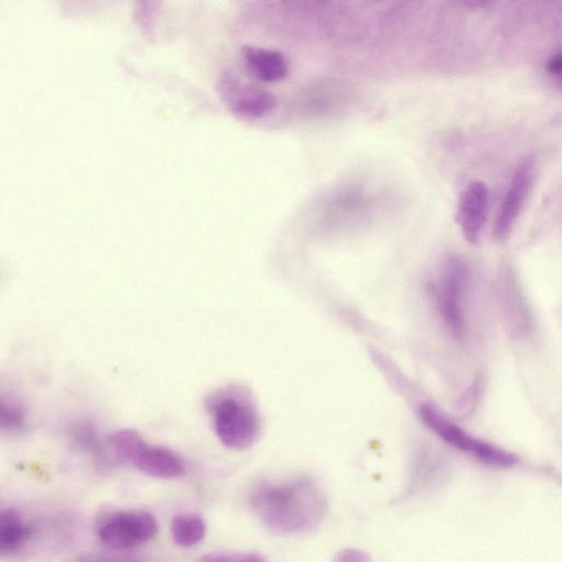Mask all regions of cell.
I'll use <instances>...</instances> for the list:
<instances>
[{"label": "cell", "instance_id": "obj_1", "mask_svg": "<svg viewBox=\"0 0 562 562\" xmlns=\"http://www.w3.org/2000/svg\"><path fill=\"white\" fill-rule=\"evenodd\" d=\"M249 505L259 521L278 535H300L316 528L328 512V499L308 475L266 479L252 486Z\"/></svg>", "mask_w": 562, "mask_h": 562}, {"label": "cell", "instance_id": "obj_8", "mask_svg": "<svg viewBox=\"0 0 562 562\" xmlns=\"http://www.w3.org/2000/svg\"><path fill=\"white\" fill-rule=\"evenodd\" d=\"M533 167V161L526 159L514 173L495 218L496 239H504L515 225L532 186Z\"/></svg>", "mask_w": 562, "mask_h": 562}, {"label": "cell", "instance_id": "obj_17", "mask_svg": "<svg viewBox=\"0 0 562 562\" xmlns=\"http://www.w3.org/2000/svg\"><path fill=\"white\" fill-rule=\"evenodd\" d=\"M80 562H135L132 559H126L117 555L106 554H92L86 555Z\"/></svg>", "mask_w": 562, "mask_h": 562}, {"label": "cell", "instance_id": "obj_5", "mask_svg": "<svg viewBox=\"0 0 562 562\" xmlns=\"http://www.w3.org/2000/svg\"><path fill=\"white\" fill-rule=\"evenodd\" d=\"M418 414L424 425L445 442L484 464L496 468H510L518 462L516 454L472 436L432 404H420Z\"/></svg>", "mask_w": 562, "mask_h": 562}, {"label": "cell", "instance_id": "obj_12", "mask_svg": "<svg viewBox=\"0 0 562 562\" xmlns=\"http://www.w3.org/2000/svg\"><path fill=\"white\" fill-rule=\"evenodd\" d=\"M170 532L175 543L190 548L203 540L206 533V524L198 514L180 513L173 516Z\"/></svg>", "mask_w": 562, "mask_h": 562}, {"label": "cell", "instance_id": "obj_3", "mask_svg": "<svg viewBox=\"0 0 562 562\" xmlns=\"http://www.w3.org/2000/svg\"><path fill=\"white\" fill-rule=\"evenodd\" d=\"M109 442L117 457L147 475L169 480L180 477L187 471L180 454L168 447L147 442L134 429L114 431Z\"/></svg>", "mask_w": 562, "mask_h": 562}, {"label": "cell", "instance_id": "obj_10", "mask_svg": "<svg viewBox=\"0 0 562 562\" xmlns=\"http://www.w3.org/2000/svg\"><path fill=\"white\" fill-rule=\"evenodd\" d=\"M241 57L248 71L260 81L276 82L289 75V60L279 50L246 45Z\"/></svg>", "mask_w": 562, "mask_h": 562}, {"label": "cell", "instance_id": "obj_2", "mask_svg": "<svg viewBox=\"0 0 562 562\" xmlns=\"http://www.w3.org/2000/svg\"><path fill=\"white\" fill-rule=\"evenodd\" d=\"M213 430L223 446L233 450L250 448L261 432V419L251 391L229 383L211 392L204 401Z\"/></svg>", "mask_w": 562, "mask_h": 562}, {"label": "cell", "instance_id": "obj_13", "mask_svg": "<svg viewBox=\"0 0 562 562\" xmlns=\"http://www.w3.org/2000/svg\"><path fill=\"white\" fill-rule=\"evenodd\" d=\"M25 412L23 406L9 396L0 402V426L8 431H16L24 425Z\"/></svg>", "mask_w": 562, "mask_h": 562}, {"label": "cell", "instance_id": "obj_14", "mask_svg": "<svg viewBox=\"0 0 562 562\" xmlns=\"http://www.w3.org/2000/svg\"><path fill=\"white\" fill-rule=\"evenodd\" d=\"M199 562H268L259 554L251 552H210L202 555Z\"/></svg>", "mask_w": 562, "mask_h": 562}, {"label": "cell", "instance_id": "obj_16", "mask_svg": "<svg viewBox=\"0 0 562 562\" xmlns=\"http://www.w3.org/2000/svg\"><path fill=\"white\" fill-rule=\"evenodd\" d=\"M546 68L551 77L562 83V52L551 56L547 61Z\"/></svg>", "mask_w": 562, "mask_h": 562}, {"label": "cell", "instance_id": "obj_7", "mask_svg": "<svg viewBox=\"0 0 562 562\" xmlns=\"http://www.w3.org/2000/svg\"><path fill=\"white\" fill-rule=\"evenodd\" d=\"M218 91L227 108L243 119H260L277 106L276 97L257 86L225 71L218 78Z\"/></svg>", "mask_w": 562, "mask_h": 562}, {"label": "cell", "instance_id": "obj_4", "mask_svg": "<svg viewBox=\"0 0 562 562\" xmlns=\"http://www.w3.org/2000/svg\"><path fill=\"white\" fill-rule=\"evenodd\" d=\"M469 268L460 257L447 258L432 283L430 293L438 314L450 335L461 340L467 333L464 297L469 284Z\"/></svg>", "mask_w": 562, "mask_h": 562}, {"label": "cell", "instance_id": "obj_11", "mask_svg": "<svg viewBox=\"0 0 562 562\" xmlns=\"http://www.w3.org/2000/svg\"><path fill=\"white\" fill-rule=\"evenodd\" d=\"M33 529L13 508H3L0 513V552L2 554L19 551L32 537Z\"/></svg>", "mask_w": 562, "mask_h": 562}, {"label": "cell", "instance_id": "obj_6", "mask_svg": "<svg viewBox=\"0 0 562 562\" xmlns=\"http://www.w3.org/2000/svg\"><path fill=\"white\" fill-rule=\"evenodd\" d=\"M157 529V520L148 512H119L100 524L98 537L106 547L124 550L147 542Z\"/></svg>", "mask_w": 562, "mask_h": 562}, {"label": "cell", "instance_id": "obj_9", "mask_svg": "<svg viewBox=\"0 0 562 562\" xmlns=\"http://www.w3.org/2000/svg\"><path fill=\"white\" fill-rule=\"evenodd\" d=\"M488 191L484 183L473 181L461 192L457 210V222L464 236L471 243H477L486 220Z\"/></svg>", "mask_w": 562, "mask_h": 562}, {"label": "cell", "instance_id": "obj_15", "mask_svg": "<svg viewBox=\"0 0 562 562\" xmlns=\"http://www.w3.org/2000/svg\"><path fill=\"white\" fill-rule=\"evenodd\" d=\"M334 562H371V558L360 549L345 548L335 554Z\"/></svg>", "mask_w": 562, "mask_h": 562}]
</instances>
